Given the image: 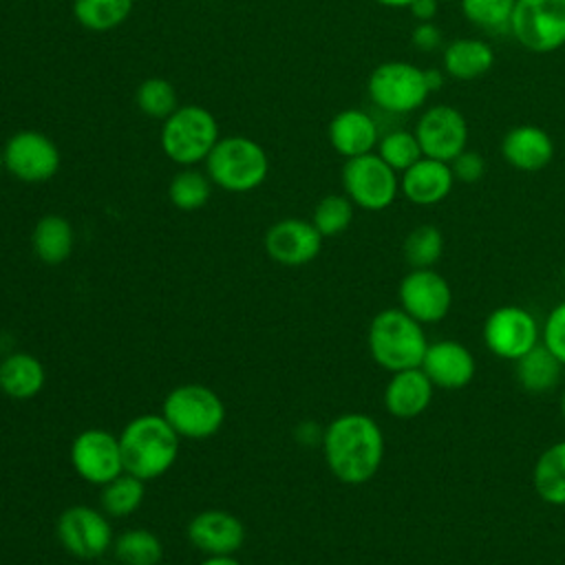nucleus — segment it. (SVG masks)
Returning <instances> with one entry per match:
<instances>
[{
  "instance_id": "obj_21",
  "label": "nucleus",
  "mask_w": 565,
  "mask_h": 565,
  "mask_svg": "<svg viewBox=\"0 0 565 565\" xmlns=\"http://www.w3.org/2000/svg\"><path fill=\"white\" fill-rule=\"evenodd\" d=\"M503 159L523 172H536L545 168L554 157L552 137L532 124L512 128L501 143Z\"/></svg>"
},
{
  "instance_id": "obj_40",
  "label": "nucleus",
  "mask_w": 565,
  "mask_h": 565,
  "mask_svg": "<svg viewBox=\"0 0 565 565\" xmlns=\"http://www.w3.org/2000/svg\"><path fill=\"white\" fill-rule=\"evenodd\" d=\"M408 9L417 22H430L437 15L439 0H413Z\"/></svg>"
},
{
  "instance_id": "obj_48",
  "label": "nucleus",
  "mask_w": 565,
  "mask_h": 565,
  "mask_svg": "<svg viewBox=\"0 0 565 565\" xmlns=\"http://www.w3.org/2000/svg\"><path fill=\"white\" fill-rule=\"evenodd\" d=\"M439 2H448V0H439Z\"/></svg>"
},
{
  "instance_id": "obj_6",
  "label": "nucleus",
  "mask_w": 565,
  "mask_h": 565,
  "mask_svg": "<svg viewBox=\"0 0 565 565\" xmlns=\"http://www.w3.org/2000/svg\"><path fill=\"white\" fill-rule=\"evenodd\" d=\"M214 115L196 104L179 106L161 126V148L179 166H196L207 159L218 141Z\"/></svg>"
},
{
  "instance_id": "obj_26",
  "label": "nucleus",
  "mask_w": 565,
  "mask_h": 565,
  "mask_svg": "<svg viewBox=\"0 0 565 565\" xmlns=\"http://www.w3.org/2000/svg\"><path fill=\"white\" fill-rule=\"evenodd\" d=\"M31 245L35 256L46 265L64 263L75 245V234L71 223L60 214L42 216L31 234Z\"/></svg>"
},
{
  "instance_id": "obj_7",
  "label": "nucleus",
  "mask_w": 565,
  "mask_h": 565,
  "mask_svg": "<svg viewBox=\"0 0 565 565\" xmlns=\"http://www.w3.org/2000/svg\"><path fill=\"white\" fill-rule=\"evenodd\" d=\"M510 31L532 53H552L565 44V0H516Z\"/></svg>"
},
{
  "instance_id": "obj_39",
  "label": "nucleus",
  "mask_w": 565,
  "mask_h": 565,
  "mask_svg": "<svg viewBox=\"0 0 565 565\" xmlns=\"http://www.w3.org/2000/svg\"><path fill=\"white\" fill-rule=\"evenodd\" d=\"M413 44L419 51H435L441 44V31L433 22H419L413 31Z\"/></svg>"
},
{
  "instance_id": "obj_35",
  "label": "nucleus",
  "mask_w": 565,
  "mask_h": 565,
  "mask_svg": "<svg viewBox=\"0 0 565 565\" xmlns=\"http://www.w3.org/2000/svg\"><path fill=\"white\" fill-rule=\"evenodd\" d=\"M135 102L139 110L148 117L154 119H166L170 117L179 106H177V93L174 86L163 79V77H148L137 86Z\"/></svg>"
},
{
  "instance_id": "obj_10",
  "label": "nucleus",
  "mask_w": 565,
  "mask_h": 565,
  "mask_svg": "<svg viewBox=\"0 0 565 565\" xmlns=\"http://www.w3.org/2000/svg\"><path fill=\"white\" fill-rule=\"evenodd\" d=\"M541 342V327L530 309L519 305H503L490 311L483 322V344L486 349L501 358L516 362L530 349Z\"/></svg>"
},
{
  "instance_id": "obj_22",
  "label": "nucleus",
  "mask_w": 565,
  "mask_h": 565,
  "mask_svg": "<svg viewBox=\"0 0 565 565\" xmlns=\"http://www.w3.org/2000/svg\"><path fill=\"white\" fill-rule=\"evenodd\" d=\"M329 141L342 157H360L373 150L377 143V126L364 110H340L329 124Z\"/></svg>"
},
{
  "instance_id": "obj_42",
  "label": "nucleus",
  "mask_w": 565,
  "mask_h": 565,
  "mask_svg": "<svg viewBox=\"0 0 565 565\" xmlns=\"http://www.w3.org/2000/svg\"><path fill=\"white\" fill-rule=\"evenodd\" d=\"M424 79H426L428 90L433 93V90H439V88H441V84H444V73H441L439 68H426V71H424Z\"/></svg>"
},
{
  "instance_id": "obj_5",
  "label": "nucleus",
  "mask_w": 565,
  "mask_h": 565,
  "mask_svg": "<svg viewBox=\"0 0 565 565\" xmlns=\"http://www.w3.org/2000/svg\"><path fill=\"white\" fill-rule=\"evenodd\" d=\"M161 415L181 439H210L225 422V404L210 386L181 384L166 395Z\"/></svg>"
},
{
  "instance_id": "obj_49",
  "label": "nucleus",
  "mask_w": 565,
  "mask_h": 565,
  "mask_svg": "<svg viewBox=\"0 0 565 565\" xmlns=\"http://www.w3.org/2000/svg\"><path fill=\"white\" fill-rule=\"evenodd\" d=\"M0 360H2V355H0Z\"/></svg>"
},
{
  "instance_id": "obj_20",
  "label": "nucleus",
  "mask_w": 565,
  "mask_h": 565,
  "mask_svg": "<svg viewBox=\"0 0 565 565\" xmlns=\"http://www.w3.org/2000/svg\"><path fill=\"white\" fill-rule=\"evenodd\" d=\"M455 177L450 163L422 157L408 170H404L399 190L415 205H435L444 201L452 190Z\"/></svg>"
},
{
  "instance_id": "obj_44",
  "label": "nucleus",
  "mask_w": 565,
  "mask_h": 565,
  "mask_svg": "<svg viewBox=\"0 0 565 565\" xmlns=\"http://www.w3.org/2000/svg\"><path fill=\"white\" fill-rule=\"evenodd\" d=\"M377 4H384V7H391V9H408L413 0H375Z\"/></svg>"
},
{
  "instance_id": "obj_34",
  "label": "nucleus",
  "mask_w": 565,
  "mask_h": 565,
  "mask_svg": "<svg viewBox=\"0 0 565 565\" xmlns=\"http://www.w3.org/2000/svg\"><path fill=\"white\" fill-rule=\"evenodd\" d=\"M353 221V201L347 194H327L313 207L311 223L316 230L329 238L342 234Z\"/></svg>"
},
{
  "instance_id": "obj_16",
  "label": "nucleus",
  "mask_w": 565,
  "mask_h": 565,
  "mask_svg": "<svg viewBox=\"0 0 565 565\" xmlns=\"http://www.w3.org/2000/svg\"><path fill=\"white\" fill-rule=\"evenodd\" d=\"M322 234L311 221L305 218H282L276 221L265 234V252L271 260L300 267L311 263L322 249Z\"/></svg>"
},
{
  "instance_id": "obj_41",
  "label": "nucleus",
  "mask_w": 565,
  "mask_h": 565,
  "mask_svg": "<svg viewBox=\"0 0 565 565\" xmlns=\"http://www.w3.org/2000/svg\"><path fill=\"white\" fill-rule=\"evenodd\" d=\"M322 435H324V428H320V426L313 424V422H302V424L296 428V439L302 441V444H316V441L322 444Z\"/></svg>"
},
{
  "instance_id": "obj_15",
  "label": "nucleus",
  "mask_w": 565,
  "mask_h": 565,
  "mask_svg": "<svg viewBox=\"0 0 565 565\" xmlns=\"http://www.w3.org/2000/svg\"><path fill=\"white\" fill-rule=\"evenodd\" d=\"M415 137L419 141L424 157L450 163L457 154L466 150L468 126L463 115L457 108L448 104H439L428 108L419 117Z\"/></svg>"
},
{
  "instance_id": "obj_27",
  "label": "nucleus",
  "mask_w": 565,
  "mask_h": 565,
  "mask_svg": "<svg viewBox=\"0 0 565 565\" xmlns=\"http://www.w3.org/2000/svg\"><path fill=\"white\" fill-rule=\"evenodd\" d=\"M532 486L541 501L556 508L565 505V439L539 455L532 468Z\"/></svg>"
},
{
  "instance_id": "obj_2",
  "label": "nucleus",
  "mask_w": 565,
  "mask_h": 565,
  "mask_svg": "<svg viewBox=\"0 0 565 565\" xmlns=\"http://www.w3.org/2000/svg\"><path fill=\"white\" fill-rule=\"evenodd\" d=\"M179 441L181 437L161 413L137 415L119 433L124 470L143 481L166 475L177 461Z\"/></svg>"
},
{
  "instance_id": "obj_43",
  "label": "nucleus",
  "mask_w": 565,
  "mask_h": 565,
  "mask_svg": "<svg viewBox=\"0 0 565 565\" xmlns=\"http://www.w3.org/2000/svg\"><path fill=\"white\" fill-rule=\"evenodd\" d=\"M201 565H241V563L232 554H223V556H207Z\"/></svg>"
},
{
  "instance_id": "obj_47",
  "label": "nucleus",
  "mask_w": 565,
  "mask_h": 565,
  "mask_svg": "<svg viewBox=\"0 0 565 565\" xmlns=\"http://www.w3.org/2000/svg\"><path fill=\"white\" fill-rule=\"evenodd\" d=\"M563 280H565V265H563Z\"/></svg>"
},
{
  "instance_id": "obj_23",
  "label": "nucleus",
  "mask_w": 565,
  "mask_h": 565,
  "mask_svg": "<svg viewBox=\"0 0 565 565\" xmlns=\"http://www.w3.org/2000/svg\"><path fill=\"white\" fill-rule=\"evenodd\" d=\"M44 382L46 371L35 355L18 351L0 360V391L7 397L15 402L33 399L44 388Z\"/></svg>"
},
{
  "instance_id": "obj_18",
  "label": "nucleus",
  "mask_w": 565,
  "mask_h": 565,
  "mask_svg": "<svg viewBox=\"0 0 565 565\" xmlns=\"http://www.w3.org/2000/svg\"><path fill=\"white\" fill-rule=\"evenodd\" d=\"M422 369L430 377L435 388L457 391L472 382L477 373V362L466 344L457 340H437L428 342Z\"/></svg>"
},
{
  "instance_id": "obj_12",
  "label": "nucleus",
  "mask_w": 565,
  "mask_h": 565,
  "mask_svg": "<svg viewBox=\"0 0 565 565\" xmlns=\"http://www.w3.org/2000/svg\"><path fill=\"white\" fill-rule=\"evenodd\" d=\"M4 168L24 183L49 181L62 163L55 141L38 130H20L2 146Z\"/></svg>"
},
{
  "instance_id": "obj_29",
  "label": "nucleus",
  "mask_w": 565,
  "mask_h": 565,
  "mask_svg": "<svg viewBox=\"0 0 565 565\" xmlns=\"http://www.w3.org/2000/svg\"><path fill=\"white\" fill-rule=\"evenodd\" d=\"M143 483H146L143 479L124 470L121 475H117L115 479L102 486V497H99L102 510L108 516H128L137 512L146 497Z\"/></svg>"
},
{
  "instance_id": "obj_4",
  "label": "nucleus",
  "mask_w": 565,
  "mask_h": 565,
  "mask_svg": "<svg viewBox=\"0 0 565 565\" xmlns=\"http://www.w3.org/2000/svg\"><path fill=\"white\" fill-rule=\"evenodd\" d=\"M205 168L210 181L218 188L227 192H249L265 181L269 161L254 139L232 135L216 141L205 159Z\"/></svg>"
},
{
  "instance_id": "obj_36",
  "label": "nucleus",
  "mask_w": 565,
  "mask_h": 565,
  "mask_svg": "<svg viewBox=\"0 0 565 565\" xmlns=\"http://www.w3.org/2000/svg\"><path fill=\"white\" fill-rule=\"evenodd\" d=\"M377 154L397 172V170H408L413 163H417L424 152L419 148V141L415 132L406 130H393L380 139V150Z\"/></svg>"
},
{
  "instance_id": "obj_24",
  "label": "nucleus",
  "mask_w": 565,
  "mask_h": 565,
  "mask_svg": "<svg viewBox=\"0 0 565 565\" xmlns=\"http://www.w3.org/2000/svg\"><path fill=\"white\" fill-rule=\"evenodd\" d=\"M563 369L565 366L543 342H539L534 349H530L525 355H521L514 362L519 386L532 395H541L556 388L561 382Z\"/></svg>"
},
{
  "instance_id": "obj_3",
  "label": "nucleus",
  "mask_w": 565,
  "mask_h": 565,
  "mask_svg": "<svg viewBox=\"0 0 565 565\" xmlns=\"http://www.w3.org/2000/svg\"><path fill=\"white\" fill-rule=\"evenodd\" d=\"M366 342L373 362L388 373L422 366L428 349L424 324L402 307L377 311L369 324Z\"/></svg>"
},
{
  "instance_id": "obj_38",
  "label": "nucleus",
  "mask_w": 565,
  "mask_h": 565,
  "mask_svg": "<svg viewBox=\"0 0 565 565\" xmlns=\"http://www.w3.org/2000/svg\"><path fill=\"white\" fill-rule=\"evenodd\" d=\"M450 170H452V177L455 181H461V183H477L483 174H486V161L479 152H470V150H463L461 154H457L452 161H450Z\"/></svg>"
},
{
  "instance_id": "obj_9",
  "label": "nucleus",
  "mask_w": 565,
  "mask_h": 565,
  "mask_svg": "<svg viewBox=\"0 0 565 565\" xmlns=\"http://www.w3.org/2000/svg\"><path fill=\"white\" fill-rule=\"evenodd\" d=\"M424 71L411 62H384L369 75V97L388 113H411L428 97Z\"/></svg>"
},
{
  "instance_id": "obj_46",
  "label": "nucleus",
  "mask_w": 565,
  "mask_h": 565,
  "mask_svg": "<svg viewBox=\"0 0 565 565\" xmlns=\"http://www.w3.org/2000/svg\"><path fill=\"white\" fill-rule=\"evenodd\" d=\"M0 168H4V157H2V148H0Z\"/></svg>"
},
{
  "instance_id": "obj_11",
  "label": "nucleus",
  "mask_w": 565,
  "mask_h": 565,
  "mask_svg": "<svg viewBox=\"0 0 565 565\" xmlns=\"http://www.w3.org/2000/svg\"><path fill=\"white\" fill-rule=\"evenodd\" d=\"M60 545L75 558L93 561L113 547L110 521L90 505L66 508L55 523Z\"/></svg>"
},
{
  "instance_id": "obj_8",
  "label": "nucleus",
  "mask_w": 565,
  "mask_h": 565,
  "mask_svg": "<svg viewBox=\"0 0 565 565\" xmlns=\"http://www.w3.org/2000/svg\"><path fill=\"white\" fill-rule=\"evenodd\" d=\"M342 185L353 205L369 212L388 207L399 190L397 172L373 152L347 159L342 168Z\"/></svg>"
},
{
  "instance_id": "obj_28",
  "label": "nucleus",
  "mask_w": 565,
  "mask_h": 565,
  "mask_svg": "<svg viewBox=\"0 0 565 565\" xmlns=\"http://www.w3.org/2000/svg\"><path fill=\"white\" fill-rule=\"evenodd\" d=\"M113 554L121 565H159L163 556V543L154 532L132 527L115 536Z\"/></svg>"
},
{
  "instance_id": "obj_45",
  "label": "nucleus",
  "mask_w": 565,
  "mask_h": 565,
  "mask_svg": "<svg viewBox=\"0 0 565 565\" xmlns=\"http://www.w3.org/2000/svg\"><path fill=\"white\" fill-rule=\"evenodd\" d=\"M558 408H561V415H563V419H565V388H563V393H561V399H558Z\"/></svg>"
},
{
  "instance_id": "obj_13",
  "label": "nucleus",
  "mask_w": 565,
  "mask_h": 565,
  "mask_svg": "<svg viewBox=\"0 0 565 565\" xmlns=\"http://www.w3.org/2000/svg\"><path fill=\"white\" fill-rule=\"evenodd\" d=\"M73 470L93 486H104L124 472L119 435L106 428H86L71 444Z\"/></svg>"
},
{
  "instance_id": "obj_31",
  "label": "nucleus",
  "mask_w": 565,
  "mask_h": 565,
  "mask_svg": "<svg viewBox=\"0 0 565 565\" xmlns=\"http://www.w3.org/2000/svg\"><path fill=\"white\" fill-rule=\"evenodd\" d=\"M212 194V181L207 174L185 168L177 172L168 185V196L177 210L194 212L207 203Z\"/></svg>"
},
{
  "instance_id": "obj_32",
  "label": "nucleus",
  "mask_w": 565,
  "mask_h": 565,
  "mask_svg": "<svg viewBox=\"0 0 565 565\" xmlns=\"http://www.w3.org/2000/svg\"><path fill=\"white\" fill-rule=\"evenodd\" d=\"M402 252L411 269L435 267V263L441 258V252H444V236L435 225H428V223L417 225L404 238Z\"/></svg>"
},
{
  "instance_id": "obj_14",
  "label": "nucleus",
  "mask_w": 565,
  "mask_h": 565,
  "mask_svg": "<svg viewBox=\"0 0 565 565\" xmlns=\"http://www.w3.org/2000/svg\"><path fill=\"white\" fill-rule=\"evenodd\" d=\"M399 307L422 324H435L444 320L452 305V289L448 280L435 271L433 267L426 269H411L397 287Z\"/></svg>"
},
{
  "instance_id": "obj_1",
  "label": "nucleus",
  "mask_w": 565,
  "mask_h": 565,
  "mask_svg": "<svg viewBox=\"0 0 565 565\" xmlns=\"http://www.w3.org/2000/svg\"><path fill=\"white\" fill-rule=\"evenodd\" d=\"M384 433L366 413H342L322 435L327 468L347 486L371 481L384 461Z\"/></svg>"
},
{
  "instance_id": "obj_37",
  "label": "nucleus",
  "mask_w": 565,
  "mask_h": 565,
  "mask_svg": "<svg viewBox=\"0 0 565 565\" xmlns=\"http://www.w3.org/2000/svg\"><path fill=\"white\" fill-rule=\"evenodd\" d=\"M541 342L558 358L565 366V300L552 307L543 327H541Z\"/></svg>"
},
{
  "instance_id": "obj_30",
  "label": "nucleus",
  "mask_w": 565,
  "mask_h": 565,
  "mask_svg": "<svg viewBox=\"0 0 565 565\" xmlns=\"http://www.w3.org/2000/svg\"><path fill=\"white\" fill-rule=\"evenodd\" d=\"M132 11V0H73L75 20L90 31L119 26Z\"/></svg>"
},
{
  "instance_id": "obj_33",
  "label": "nucleus",
  "mask_w": 565,
  "mask_h": 565,
  "mask_svg": "<svg viewBox=\"0 0 565 565\" xmlns=\"http://www.w3.org/2000/svg\"><path fill=\"white\" fill-rule=\"evenodd\" d=\"M516 0H461V11L470 24L481 31H510V20Z\"/></svg>"
},
{
  "instance_id": "obj_19",
  "label": "nucleus",
  "mask_w": 565,
  "mask_h": 565,
  "mask_svg": "<svg viewBox=\"0 0 565 565\" xmlns=\"http://www.w3.org/2000/svg\"><path fill=\"white\" fill-rule=\"evenodd\" d=\"M435 384L422 366L391 373L384 388V408L395 419H415L433 402Z\"/></svg>"
},
{
  "instance_id": "obj_25",
  "label": "nucleus",
  "mask_w": 565,
  "mask_h": 565,
  "mask_svg": "<svg viewBox=\"0 0 565 565\" xmlns=\"http://www.w3.org/2000/svg\"><path fill=\"white\" fill-rule=\"evenodd\" d=\"M494 64V53L488 42L461 38L444 49V71L455 79H477Z\"/></svg>"
},
{
  "instance_id": "obj_17",
  "label": "nucleus",
  "mask_w": 565,
  "mask_h": 565,
  "mask_svg": "<svg viewBox=\"0 0 565 565\" xmlns=\"http://www.w3.org/2000/svg\"><path fill=\"white\" fill-rule=\"evenodd\" d=\"M185 534L190 543L207 556L234 554L245 541V527L241 519L227 510H203L194 514Z\"/></svg>"
}]
</instances>
